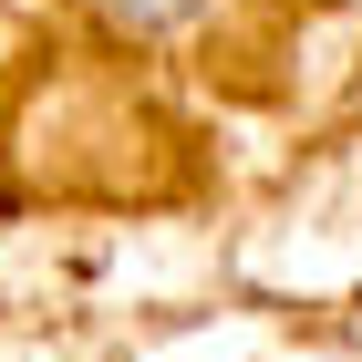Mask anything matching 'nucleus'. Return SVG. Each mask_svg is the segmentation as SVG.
<instances>
[{"label": "nucleus", "mask_w": 362, "mask_h": 362, "mask_svg": "<svg viewBox=\"0 0 362 362\" xmlns=\"http://www.w3.org/2000/svg\"><path fill=\"white\" fill-rule=\"evenodd\" d=\"M93 11H114V21H135V31H166V21H187L197 0H93Z\"/></svg>", "instance_id": "obj_1"}]
</instances>
